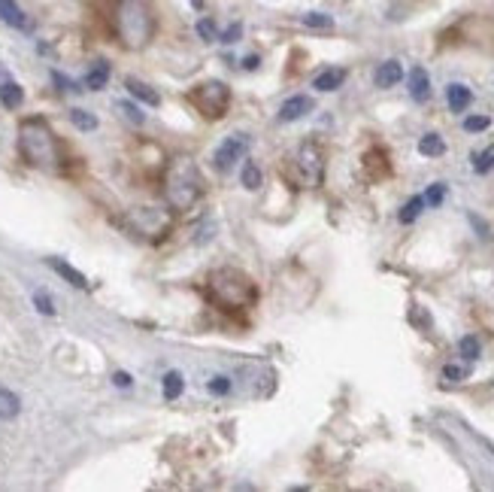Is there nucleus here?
Returning a JSON list of instances; mask_svg holds the SVG:
<instances>
[{"label":"nucleus","mask_w":494,"mask_h":492,"mask_svg":"<svg viewBox=\"0 0 494 492\" xmlns=\"http://www.w3.org/2000/svg\"><path fill=\"white\" fill-rule=\"evenodd\" d=\"M164 198L173 210H191L204 198V177L191 158H173L164 173Z\"/></svg>","instance_id":"f257e3e1"},{"label":"nucleus","mask_w":494,"mask_h":492,"mask_svg":"<svg viewBox=\"0 0 494 492\" xmlns=\"http://www.w3.org/2000/svg\"><path fill=\"white\" fill-rule=\"evenodd\" d=\"M18 149H22L24 161L34 164V168L52 170L58 164V140H55L49 122L40 116L22 122V128H18Z\"/></svg>","instance_id":"f03ea898"},{"label":"nucleus","mask_w":494,"mask_h":492,"mask_svg":"<svg viewBox=\"0 0 494 492\" xmlns=\"http://www.w3.org/2000/svg\"><path fill=\"white\" fill-rule=\"evenodd\" d=\"M115 34L127 49H146L155 34L149 6L140 0H118L115 6Z\"/></svg>","instance_id":"7ed1b4c3"},{"label":"nucleus","mask_w":494,"mask_h":492,"mask_svg":"<svg viewBox=\"0 0 494 492\" xmlns=\"http://www.w3.org/2000/svg\"><path fill=\"white\" fill-rule=\"evenodd\" d=\"M209 298L222 307H252L258 301L255 282L237 268H218L209 273Z\"/></svg>","instance_id":"20e7f679"},{"label":"nucleus","mask_w":494,"mask_h":492,"mask_svg":"<svg viewBox=\"0 0 494 492\" xmlns=\"http://www.w3.org/2000/svg\"><path fill=\"white\" fill-rule=\"evenodd\" d=\"M191 104L197 107V113L204 118H222L227 113V107H231V88L225 86L222 79H206L195 86L191 91Z\"/></svg>","instance_id":"39448f33"},{"label":"nucleus","mask_w":494,"mask_h":492,"mask_svg":"<svg viewBox=\"0 0 494 492\" xmlns=\"http://www.w3.org/2000/svg\"><path fill=\"white\" fill-rule=\"evenodd\" d=\"M246 149H249V137L246 134H231V137H225V143L216 149V168L227 173L234 168V161H240Z\"/></svg>","instance_id":"423d86ee"},{"label":"nucleus","mask_w":494,"mask_h":492,"mask_svg":"<svg viewBox=\"0 0 494 492\" xmlns=\"http://www.w3.org/2000/svg\"><path fill=\"white\" fill-rule=\"evenodd\" d=\"M313 109H316L313 97L295 95V97H288L285 104L279 107V122H297V118H304L306 113H313Z\"/></svg>","instance_id":"0eeeda50"},{"label":"nucleus","mask_w":494,"mask_h":492,"mask_svg":"<svg viewBox=\"0 0 494 492\" xmlns=\"http://www.w3.org/2000/svg\"><path fill=\"white\" fill-rule=\"evenodd\" d=\"M300 168L306 170V182L322 179V152H318L316 143H306L304 149H300Z\"/></svg>","instance_id":"6e6552de"},{"label":"nucleus","mask_w":494,"mask_h":492,"mask_svg":"<svg viewBox=\"0 0 494 492\" xmlns=\"http://www.w3.org/2000/svg\"><path fill=\"white\" fill-rule=\"evenodd\" d=\"M404 79V67H400V61H382L376 67V76H373V82H376V88H395L397 82Z\"/></svg>","instance_id":"1a4fd4ad"},{"label":"nucleus","mask_w":494,"mask_h":492,"mask_svg":"<svg viewBox=\"0 0 494 492\" xmlns=\"http://www.w3.org/2000/svg\"><path fill=\"white\" fill-rule=\"evenodd\" d=\"M409 95H413L416 104L431 100V76H428L425 67H413V73H409Z\"/></svg>","instance_id":"9d476101"},{"label":"nucleus","mask_w":494,"mask_h":492,"mask_svg":"<svg viewBox=\"0 0 494 492\" xmlns=\"http://www.w3.org/2000/svg\"><path fill=\"white\" fill-rule=\"evenodd\" d=\"M446 100H449L452 113H464V109L473 104V91L467 86H461V82H452V86L446 88Z\"/></svg>","instance_id":"9b49d317"},{"label":"nucleus","mask_w":494,"mask_h":492,"mask_svg":"<svg viewBox=\"0 0 494 492\" xmlns=\"http://www.w3.org/2000/svg\"><path fill=\"white\" fill-rule=\"evenodd\" d=\"M343 82H346V70L343 67H327V70H322L313 79V88L316 91H337Z\"/></svg>","instance_id":"f8f14e48"},{"label":"nucleus","mask_w":494,"mask_h":492,"mask_svg":"<svg viewBox=\"0 0 494 492\" xmlns=\"http://www.w3.org/2000/svg\"><path fill=\"white\" fill-rule=\"evenodd\" d=\"M364 170H367L370 179H382L388 173V155L382 149H370L364 155Z\"/></svg>","instance_id":"ddd939ff"},{"label":"nucleus","mask_w":494,"mask_h":492,"mask_svg":"<svg viewBox=\"0 0 494 492\" xmlns=\"http://www.w3.org/2000/svg\"><path fill=\"white\" fill-rule=\"evenodd\" d=\"M125 86H127V91H131V95H134L136 100H143V104H149V107H158V104H161L158 91H155L152 86H146V82L134 79V76H127V79H125Z\"/></svg>","instance_id":"4468645a"},{"label":"nucleus","mask_w":494,"mask_h":492,"mask_svg":"<svg viewBox=\"0 0 494 492\" xmlns=\"http://www.w3.org/2000/svg\"><path fill=\"white\" fill-rule=\"evenodd\" d=\"M49 268H52L55 273H61V277L67 280L70 286H76V289H88V280L82 277V273H79L76 268H70L67 261H61V259H49Z\"/></svg>","instance_id":"2eb2a0df"},{"label":"nucleus","mask_w":494,"mask_h":492,"mask_svg":"<svg viewBox=\"0 0 494 492\" xmlns=\"http://www.w3.org/2000/svg\"><path fill=\"white\" fill-rule=\"evenodd\" d=\"M0 18L13 27H27V18H24L22 9H18L15 0H0Z\"/></svg>","instance_id":"dca6fc26"},{"label":"nucleus","mask_w":494,"mask_h":492,"mask_svg":"<svg viewBox=\"0 0 494 492\" xmlns=\"http://www.w3.org/2000/svg\"><path fill=\"white\" fill-rule=\"evenodd\" d=\"M22 100H24L22 86H15V82H3V86H0V104H3L6 109H18Z\"/></svg>","instance_id":"f3484780"},{"label":"nucleus","mask_w":494,"mask_h":492,"mask_svg":"<svg viewBox=\"0 0 494 492\" xmlns=\"http://www.w3.org/2000/svg\"><path fill=\"white\" fill-rule=\"evenodd\" d=\"M106 79H109V64H106V61H97L94 67L88 70L85 86H88V91H100V88L106 86Z\"/></svg>","instance_id":"a211bd4d"},{"label":"nucleus","mask_w":494,"mask_h":492,"mask_svg":"<svg viewBox=\"0 0 494 492\" xmlns=\"http://www.w3.org/2000/svg\"><path fill=\"white\" fill-rule=\"evenodd\" d=\"M18 410H22V401H18L15 392L0 389V419H13L18 416Z\"/></svg>","instance_id":"6ab92c4d"},{"label":"nucleus","mask_w":494,"mask_h":492,"mask_svg":"<svg viewBox=\"0 0 494 492\" xmlns=\"http://www.w3.org/2000/svg\"><path fill=\"white\" fill-rule=\"evenodd\" d=\"M418 152L428 155V158H437V155H443V152H446L443 137H440V134H425L422 140H418Z\"/></svg>","instance_id":"aec40b11"},{"label":"nucleus","mask_w":494,"mask_h":492,"mask_svg":"<svg viewBox=\"0 0 494 492\" xmlns=\"http://www.w3.org/2000/svg\"><path fill=\"white\" fill-rule=\"evenodd\" d=\"M182 389H185V380H182L179 371L164 374V398H167V401H176V398L182 395Z\"/></svg>","instance_id":"412c9836"},{"label":"nucleus","mask_w":494,"mask_h":492,"mask_svg":"<svg viewBox=\"0 0 494 492\" xmlns=\"http://www.w3.org/2000/svg\"><path fill=\"white\" fill-rule=\"evenodd\" d=\"M422 207H425V198L422 195H416V198H409L404 207H400V213H397V219L404 225H409V222H416L418 219V213H422Z\"/></svg>","instance_id":"4be33fe9"},{"label":"nucleus","mask_w":494,"mask_h":492,"mask_svg":"<svg viewBox=\"0 0 494 492\" xmlns=\"http://www.w3.org/2000/svg\"><path fill=\"white\" fill-rule=\"evenodd\" d=\"M240 182H243V186L249 189V191L258 189V186H261V168H258V164H255V161H246V164H243V173H240Z\"/></svg>","instance_id":"5701e85b"},{"label":"nucleus","mask_w":494,"mask_h":492,"mask_svg":"<svg viewBox=\"0 0 494 492\" xmlns=\"http://www.w3.org/2000/svg\"><path fill=\"white\" fill-rule=\"evenodd\" d=\"M491 168H494V146H488V149L473 155V170H477V173H488Z\"/></svg>","instance_id":"b1692460"},{"label":"nucleus","mask_w":494,"mask_h":492,"mask_svg":"<svg viewBox=\"0 0 494 492\" xmlns=\"http://www.w3.org/2000/svg\"><path fill=\"white\" fill-rule=\"evenodd\" d=\"M458 353H461L467 362H477V359H479V341H477L473 334L461 337V341H458Z\"/></svg>","instance_id":"393cba45"},{"label":"nucleus","mask_w":494,"mask_h":492,"mask_svg":"<svg viewBox=\"0 0 494 492\" xmlns=\"http://www.w3.org/2000/svg\"><path fill=\"white\" fill-rule=\"evenodd\" d=\"M70 118H73V125L79 128V131H94L97 128V118L85 113V109H70Z\"/></svg>","instance_id":"a878e982"},{"label":"nucleus","mask_w":494,"mask_h":492,"mask_svg":"<svg viewBox=\"0 0 494 492\" xmlns=\"http://www.w3.org/2000/svg\"><path fill=\"white\" fill-rule=\"evenodd\" d=\"M304 25H306V27H316V31H331V27H334V18L325 15V13H306V15H304Z\"/></svg>","instance_id":"bb28decb"},{"label":"nucleus","mask_w":494,"mask_h":492,"mask_svg":"<svg viewBox=\"0 0 494 492\" xmlns=\"http://www.w3.org/2000/svg\"><path fill=\"white\" fill-rule=\"evenodd\" d=\"M197 34H200V40H206V43L218 40V34H216V22H213V18H200V22H197Z\"/></svg>","instance_id":"cd10ccee"},{"label":"nucleus","mask_w":494,"mask_h":492,"mask_svg":"<svg viewBox=\"0 0 494 492\" xmlns=\"http://www.w3.org/2000/svg\"><path fill=\"white\" fill-rule=\"evenodd\" d=\"M488 125H491V118H488V116H467V118H464V131H470V134L486 131Z\"/></svg>","instance_id":"c85d7f7f"},{"label":"nucleus","mask_w":494,"mask_h":492,"mask_svg":"<svg viewBox=\"0 0 494 492\" xmlns=\"http://www.w3.org/2000/svg\"><path fill=\"white\" fill-rule=\"evenodd\" d=\"M443 198H446V186H443V182H434V186L428 189V195H425V204L440 207V204H443Z\"/></svg>","instance_id":"c756f323"},{"label":"nucleus","mask_w":494,"mask_h":492,"mask_svg":"<svg viewBox=\"0 0 494 492\" xmlns=\"http://www.w3.org/2000/svg\"><path fill=\"white\" fill-rule=\"evenodd\" d=\"M34 304H36V310H40V313H45V316L55 313V304H52V298L45 295V292H36V295H34Z\"/></svg>","instance_id":"7c9ffc66"},{"label":"nucleus","mask_w":494,"mask_h":492,"mask_svg":"<svg viewBox=\"0 0 494 492\" xmlns=\"http://www.w3.org/2000/svg\"><path fill=\"white\" fill-rule=\"evenodd\" d=\"M118 109H122V113L131 118V122H136V125H143L146 122V116L140 113V107H134V104H127V100H122V104H118Z\"/></svg>","instance_id":"2f4dec72"},{"label":"nucleus","mask_w":494,"mask_h":492,"mask_svg":"<svg viewBox=\"0 0 494 492\" xmlns=\"http://www.w3.org/2000/svg\"><path fill=\"white\" fill-rule=\"evenodd\" d=\"M443 377H446V380H452V383H458V380L467 377V371L458 368V364H446V368H443Z\"/></svg>","instance_id":"473e14b6"},{"label":"nucleus","mask_w":494,"mask_h":492,"mask_svg":"<svg viewBox=\"0 0 494 492\" xmlns=\"http://www.w3.org/2000/svg\"><path fill=\"white\" fill-rule=\"evenodd\" d=\"M240 34H243V25L237 22V25L227 27V31H225L222 36H218V40H222V43H237V40H240Z\"/></svg>","instance_id":"72a5a7b5"},{"label":"nucleus","mask_w":494,"mask_h":492,"mask_svg":"<svg viewBox=\"0 0 494 492\" xmlns=\"http://www.w3.org/2000/svg\"><path fill=\"white\" fill-rule=\"evenodd\" d=\"M227 389H231V380L227 377H216L213 383H209V392H216V395H225Z\"/></svg>","instance_id":"f704fd0d"},{"label":"nucleus","mask_w":494,"mask_h":492,"mask_svg":"<svg viewBox=\"0 0 494 492\" xmlns=\"http://www.w3.org/2000/svg\"><path fill=\"white\" fill-rule=\"evenodd\" d=\"M113 380H115V386H122V389H125V386H131V377H127L125 371H118V374H115Z\"/></svg>","instance_id":"c9c22d12"},{"label":"nucleus","mask_w":494,"mask_h":492,"mask_svg":"<svg viewBox=\"0 0 494 492\" xmlns=\"http://www.w3.org/2000/svg\"><path fill=\"white\" fill-rule=\"evenodd\" d=\"M258 64H261V58H258V55H249V58L243 61V67H246V70H255V67H258Z\"/></svg>","instance_id":"e433bc0d"}]
</instances>
